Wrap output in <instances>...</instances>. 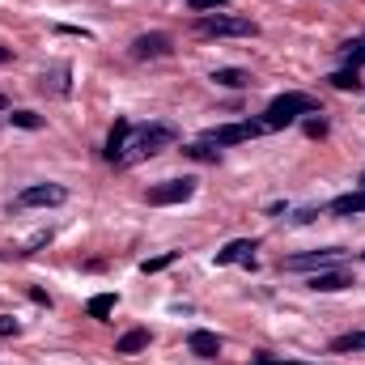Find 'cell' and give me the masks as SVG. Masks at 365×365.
Segmentation results:
<instances>
[{
  "label": "cell",
  "instance_id": "cell-1",
  "mask_svg": "<svg viewBox=\"0 0 365 365\" xmlns=\"http://www.w3.org/2000/svg\"><path fill=\"white\" fill-rule=\"evenodd\" d=\"M179 140V132L170 123H145V128H132L128 136V149L119 158V166H132V162H145V158H158L162 149H170Z\"/></svg>",
  "mask_w": 365,
  "mask_h": 365
},
{
  "label": "cell",
  "instance_id": "cell-2",
  "mask_svg": "<svg viewBox=\"0 0 365 365\" xmlns=\"http://www.w3.org/2000/svg\"><path fill=\"white\" fill-rule=\"evenodd\" d=\"M306 115H319L314 98H310V93L289 90V93H280V98L268 102V110H264V119H259V123H264L268 132H276V128H289V123H297V119H306Z\"/></svg>",
  "mask_w": 365,
  "mask_h": 365
},
{
  "label": "cell",
  "instance_id": "cell-3",
  "mask_svg": "<svg viewBox=\"0 0 365 365\" xmlns=\"http://www.w3.org/2000/svg\"><path fill=\"white\" fill-rule=\"evenodd\" d=\"M195 34L200 38H251V34H259V26L238 13H204L195 21Z\"/></svg>",
  "mask_w": 365,
  "mask_h": 365
},
{
  "label": "cell",
  "instance_id": "cell-4",
  "mask_svg": "<svg viewBox=\"0 0 365 365\" xmlns=\"http://www.w3.org/2000/svg\"><path fill=\"white\" fill-rule=\"evenodd\" d=\"M259 132H268V128H264V123H255V119H242V123L208 128V132H204V140H208V145H242V140H255Z\"/></svg>",
  "mask_w": 365,
  "mask_h": 365
},
{
  "label": "cell",
  "instance_id": "cell-5",
  "mask_svg": "<svg viewBox=\"0 0 365 365\" xmlns=\"http://www.w3.org/2000/svg\"><path fill=\"white\" fill-rule=\"evenodd\" d=\"M344 259L340 247H327V251H306V255H289L284 259V272H323V268H336Z\"/></svg>",
  "mask_w": 365,
  "mask_h": 365
},
{
  "label": "cell",
  "instance_id": "cell-6",
  "mask_svg": "<svg viewBox=\"0 0 365 365\" xmlns=\"http://www.w3.org/2000/svg\"><path fill=\"white\" fill-rule=\"evenodd\" d=\"M64 200H68V191L60 182H34V187H21V195H17L21 208H56Z\"/></svg>",
  "mask_w": 365,
  "mask_h": 365
},
{
  "label": "cell",
  "instance_id": "cell-7",
  "mask_svg": "<svg viewBox=\"0 0 365 365\" xmlns=\"http://www.w3.org/2000/svg\"><path fill=\"white\" fill-rule=\"evenodd\" d=\"M195 195V179H166L158 182V187H149V204H182V200H191Z\"/></svg>",
  "mask_w": 365,
  "mask_h": 365
},
{
  "label": "cell",
  "instance_id": "cell-8",
  "mask_svg": "<svg viewBox=\"0 0 365 365\" xmlns=\"http://www.w3.org/2000/svg\"><path fill=\"white\" fill-rule=\"evenodd\" d=\"M170 51H175L170 34H140V38L132 43V60H162V56H170Z\"/></svg>",
  "mask_w": 365,
  "mask_h": 365
},
{
  "label": "cell",
  "instance_id": "cell-9",
  "mask_svg": "<svg viewBox=\"0 0 365 365\" xmlns=\"http://www.w3.org/2000/svg\"><path fill=\"white\" fill-rule=\"evenodd\" d=\"M314 293H340V289H353V272H344V268H323V272H314L306 280Z\"/></svg>",
  "mask_w": 365,
  "mask_h": 365
},
{
  "label": "cell",
  "instance_id": "cell-10",
  "mask_svg": "<svg viewBox=\"0 0 365 365\" xmlns=\"http://www.w3.org/2000/svg\"><path fill=\"white\" fill-rule=\"evenodd\" d=\"M230 264L255 268V242H251V238H238V242H230L225 251H217V268H230Z\"/></svg>",
  "mask_w": 365,
  "mask_h": 365
},
{
  "label": "cell",
  "instance_id": "cell-11",
  "mask_svg": "<svg viewBox=\"0 0 365 365\" xmlns=\"http://www.w3.org/2000/svg\"><path fill=\"white\" fill-rule=\"evenodd\" d=\"M187 349H191L195 357H204V361H208V357H217V353H221V336H217V331L195 327V331L187 336Z\"/></svg>",
  "mask_w": 365,
  "mask_h": 365
},
{
  "label": "cell",
  "instance_id": "cell-12",
  "mask_svg": "<svg viewBox=\"0 0 365 365\" xmlns=\"http://www.w3.org/2000/svg\"><path fill=\"white\" fill-rule=\"evenodd\" d=\"M128 136H132V123H128V119H115V128H110V136H106V162L119 166V158H123V149H128Z\"/></svg>",
  "mask_w": 365,
  "mask_h": 365
},
{
  "label": "cell",
  "instance_id": "cell-13",
  "mask_svg": "<svg viewBox=\"0 0 365 365\" xmlns=\"http://www.w3.org/2000/svg\"><path fill=\"white\" fill-rule=\"evenodd\" d=\"M327 212H331V217H357V212H365V191L357 187V191H349V195H336V200L327 204Z\"/></svg>",
  "mask_w": 365,
  "mask_h": 365
},
{
  "label": "cell",
  "instance_id": "cell-14",
  "mask_svg": "<svg viewBox=\"0 0 365 365\" xmlns=\"http://www.w3.org/2000/svg\"><path fill=\"white\" fill-rule=\"evenodd\" d=\"M149 349V331L145 327H132V331H123L119 340H115V353H123V357H136V353H145Z\"/></svg>",
  "mask_w": 365,
  "mask_h": 365
},
{
  "label": "cell",
  "instance_id": "cell-15",
  "mask_svg": "<svg viewBox=\"0 0 365 365\" xmlns=\"http://www.w3.org/2000/svg\"><path fill=\"white\" fill-rule=\"evenodd\" d=\"M212 81L225 86V90H247V86H251V73H242V68H217Z\"/></svg>",
  "mask_w": 365,
  "mask_h": 365
},
{
  "label": "cell",
  "instance_id": "cell-16",
  "mask_svg": "<svg viewBox=\"0 0 365 365\" xmlns=\"http://www.w3.org/2000/svg\"><path fill=\"white\" fill-rule=\"evenodd\" d=\"M331 353H365V331H349L331 340Z\"/></svg>",
  "mask_w": 365,
  "mask_h": 365
},
{
  "label": "cell",
  "instance_id": "cell-17",
  "mask_svg": "<svg viewBox=\"0 0 365 365\" xmlns=\"http://www.w3.org/2000/svg\"><path fill=\"white\" fill-rule=\"evenodd\" d=\"M340 60H344L349 68H361V64H365V38H353V43H344V47H340Z\"/></svg>",
  "mask_w": 365,
  "mask_h": 365
},
{
  "label": "cell",
  "instance_id": "cell-18",
  "mask_svg": "<svg viewBox=\"0 0 365 365\" xmlns=\"http://www.w3.org/2000/svg\"><path fill=\"white\" fill-rule=\"evenodd\" d=\"M331 86H336L340 93H357L361 90V77H357V68H340V73L331 77Z\"/></svg>",
  "mask_w": 365,
  "mask_h": 365
},
{
  "label": "cell",
  "instance_id": "cell-19",
  "mask_svg": "<svg viewBox=\"0 0 365 365\" xmlns=\"http://www.w3.org/2000/svg\"><path fill=\"white\" fill-rule=\"evenodd\" d=\"M86 310H90V319H106V314L115 310V293H93Z\"/></svg>",
  "mask_w": 365,
  "mask_h": 365
},
{
  "label": "cell",
  "instance_id": "cell-20",
  "mask_svg": "<svg viewBox=\"0 0 365 365\" xmlns=\"http://www.w3.org/2000/svg\"><path fill=\"white\" fill-rule=\"evenodd\" d=\"M187 158H195V162H217L221 153H217L208 140H195V145H187Z\"/></svg>",
  "mask_w": 365,
  "mask_h": 365
},
{
  "label": "cell",
  "instance_id": "cell-21",
  "mask_svg": "<svg viewBox=\"0 0 365 365\" xmlns=\"http://www.w3.org/2000/svg\"><path fill=\"white\" fill-rule=\"evenodd\" d=\"M175 259H179V251H166V255H158V259H145V264H140V272H145V276H149V272H162V268H170Z\"/></svg>",
  "mask_w": 365,
  "mask_h": 365
},
{
  "label": "cell",
  "instance_id": "cell-22",
  "mask_svg": "<svg viewBox=\"0 0 365 365\" xmlns=\"http://www.w3.org/2000/svg\"><path fill=\"white\" fill-rule=\"evenodd\" d=\"M9 119H13V123H17V128H26V132H34V128H43V119H38V115H34V110H13V115H9Z\"/></svg>",
  "mask_w": 365,
  "mask_h": 365
},
{
  "label": "cell",
  "instance_id": "cell-23",
  "mask_svg": "<svg viewBox=\"0 0 365 365\" xmlns=\"http://www.w3.org/2000/svg\"><path fill=\"white\" fill-rule=\"evenodd\" d=\"M306 136H327V119L310 115V119H306Z\"/></svg>",
  "mask_w": 365,
  "mask_h": 365
},
{
  "label": "cell",
  "instance_id": "cell-24",
  "mask_svg": "<svg viewBox=\"0 0 365 365\" xmlns=\"http://www.w3.org/2000/svg\"><path fill=\"white\" fill-rule=\"evenodd\" d=\"M230 0H191V13H212V9H225Z\"/></svg>",
  "mask_w": 365,
  "mask_h": 365
},
{
  "label": "cell",
  "instance_id": "cell-25",
  "mask_svg": "<svg viewBox=\"0 0 365 365\" xmlns=\"http://www.w3.org/2000/svg\"><path fill=\"white\" fill-rule=\"evenodd\" d=\"M0 336H17V319H9V314H0Z\"/></svg>",
  "mask_w": 365,
  "mask_h": 365
},
{
  "label": "cell",
  "instance_id": "cell-26",
  "mask_svg": "<svg viewBox=\"0 0 365 365\" xmlns=\"http://www.w3.org/2000/svg\"><path fill=\"white\" fill-rule=\"evenodd\" d=\"M255 365H302V361H276V357H259Z\"/></svg>",
  "mask_w": 365,
  "mask_h": 365
},
{
  "label": "cell",
  "instance_id": "cell-27",
  "mask_svg": "<svg viewBox=\"0 0 365 365\" xmlns=\"http://www.w3.org/2000/svg\"><path fill=\"white\" fill-rule=\"evenodd\" d=\"M9 60H13V51H9V47H0V64H9Z\"/></svg>",
  "mask_w": 365,
  "mask_h": 365
},
{
  "label": "cell",
  "instance_id": "cell-28",
  "mask_svg": "<svg viewBox=\"0 0 365 365\" xmlns=\"http://www.w3.org/2000/svg\"><path fill=\"white\" fill-rule=\"evenodd\" d=\"M0 106H4V93H0Z\"/></svg>",
  "mask_w": 365,
  "mask_h": 365
},
{
  "label": "cell",
  "instance_id": "cell-29",
  "mask_svg": "<svg viewBox=\"0 0 365 365\" xmlns=\"http://www.w3.org/2000/svg\"><path fill=\"white\" fill-rule=\"evenodd\" d=\"M361 191H365V179H361Z\"/></svg>",
  "mask_w": 365,
  "mask_h": 365
}]
</instances>
